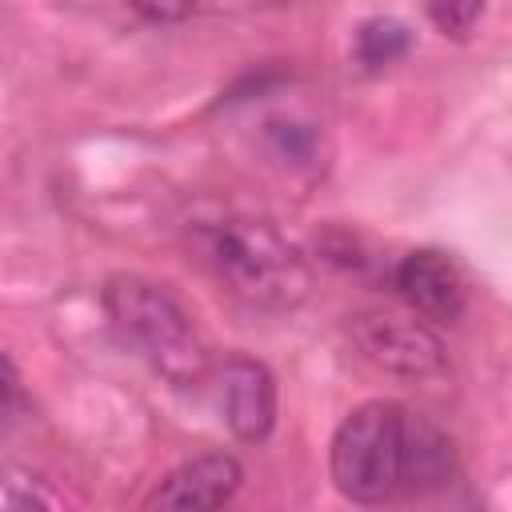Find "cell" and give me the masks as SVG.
<instances>
[{
    "instance_id": "1",
    "label": "cell",
    "mask_w": 512,
    "mask_h": 512,
    "mask_svg": "<svg viewBox=\"0 0 512 512\" xmlns=\"http://www.w3.org/2000/svg\"><path fill=\"white\" fill-rule=\"evenodd\" d=\"M188 244L216 284L256 312H292L312 292V268L300 248L260 216L216 212L192 220Z\"/></svg>"
},
{
    "instance_id": "2",
    "label": "cell",
    "mask_w": 512,
    "mask_h": 512,
    "mask_svg": "<svg viewBox=\"0 0 512 512\" xmlns=\"http://www.w3.org/2000/svg\"><path fill=\"white\" fill-rule=\"evenodd\" d=\"M104 312L124 344L172 388H200L208 376V348L192 324V316L176 304V296L144 276L120 272L104 284Z\"/></svg>"
},
{
    "instance_id": "3",
    "label": "cell",
    "mask_w": 512,
    "mask_h": 512,
    "mask_svg": "<svg viewBox=\"0 0 512 512\" xmlns=\"http://www.w3.org/2000/svg\"><path fill=\"white\" fill-rule=\"evenodd\" d=\"M400 428L404 408L372 400L348 412L332 436V484L352 504H384L400 496Z\"/></svg>"
},
{
    "instance_id": "4",
    "label": "cell",
    "mask_w": 512,
    "mask_h": 512,
    "mask_svg": "<svg viewBox=\"0 0 512 512\" xmlns=\"http://www.w3.org/2000/svg\"><path fill=\"white\" fill-rule=\"evenodd\" d=\"M348 332H352V344L360 348V356L368 364H376L380 372H392V376L424 380V376L444 372V364H448L440 336L416 316L360 312V316H352Z\"/></svg>"
},
{
    "instance_id": "5",
    "label": "cell",
    "mask_w": 512,
    "mask_h": 512,
    "mask_svg": "<svg viewBox=\"0 0 512 512\" xmlns=\"http://www.w3.org/2000/svg\"><path fill=\"white\" fill-rule=\"evenodd\" d=\"M392 288L416 316L436 324H456L468 308V280L460 264L440 248H416L400 256L392 268Z\"/></svg>"
},
{
    "instance_id": "6",
    "label": "cell",
    "mask_w": 512,
    "mask_h": 512,
    "mask_svg": "<svg viewBox=\"0 0 512 512\" xmlns=\"http://www.w3.org/2000/svg\"><path fill=\"white\" fill-rule=\"evenodd\" d=\"M216 392H220L224 424L236 440L244 444L268 440V432L276 428V380L268 364L252 356H228L220 364Z\"/></svg>"
},
{
    "instance_id": "7",
    "label": "cell",
    "mask_w": 512,
    "mask_h": 512,
    "mask_svg": "<svg viewBox=\"0 0 512 512\" xmlns=\"http://www.w3.org/2000/svg\"><path fill=\"white\" fill-rule=\"evenodd\" d=\"M244 480V468L232 452H200L172 468L160 488L144 500V508H164V512H208L224 508Z\"/></svg>"
},
{
    "instance_id": "8",
    "label": "cell",
    "mask_w": 512,
    "mask_h": 512,
    "mask_svg": "<svg viewBox=\"0 0 512 512\" xmlns=\"http://www.w3.org/2000/svg\"><path fill=\"white\" fill-rule=\"evenodd\" d=\"M456 476V444L452 436L428 420L424 412L404 408L400 428V492L404 496H428Z\"/></svg>"
},
{
    "instance_id": "9",
    "label": "cell",
    "mask_w": 512,
    "mask_h": 512,
    "mask_svg": "<svg viewBox=\"0 0 512 512\" xmlns=\"http://www.w3.org/2000/svg\"><path fill=\"white\" fill-rule=\"evenodd\" d=\"M408 48H412V32H408V24L396 20V16H372V20H364V24L356 28V44H352L356 64L368 68V72L396 64Z\"/></svg>"
},
{
    "instance_id": "10",
    "label": "cell",
    "mask_w": 512,
    "mask_h": 512,
    "mask_svg": "<svg viewBox=\"0 0 512 512\" xmlns=\"http://www.w3.org/2000/svg\"><path fill=\"white\" fill-rule=\"evenodd\" d=\"M264 144H268L272 160H280L284 168H316V160H320L316 124H304L296 116H272L264 124Z\"/></svg>"
},
{
    "instance_id": "11",
    "label": "cell",
    "mask_w": 512,
    "mask_h": 512,
    "mask_svg": "<svg viewBox=\"0 0 512 512\" xmlns=\"http://www.w3.org/2000/svg\"><path fill=\"white\" fill-rule=\"evenodd\" d=\"M480 16H484V0H428V20L452 40H464Z\"/></svg>"
},
{
    "instance_id": "12",
    "label": "cell",
    "mask_w": 512,
    "mask_h": 512,
    "mask_svg": "<svg viewBox=\"0 0 512 512\" xmlns=\"http://www.w3.org/2000/svg\"><path fill=\"white\" fill-rule=\"evenodd\" d=\"M56 496L44 488V480L28 472H4L0 476V508H52Z\"/></svg>"
},
{
    "instance_id": "13",
    "label": "cell",
    "mask_w": 512,
    "mask_h": 512,
    "mask_svg": "<svg viewBox=\"0 0 512 512\" xmlns=\"http://www.w3.org/2000/svg\"><path fill=\"white\" fill-rule=\"evenodd\" d=\"M128 8L148 24H180L192 16L196 0H128Z\"/></svg>"
},
{
    "instance_id": "14",
    "label": "cell",
    "mask_w": 512,
    "mask_h": 512,
    "mask_svg": "<svg viewBox=\"0 0 512 512\" xmlns=\"http://www.w3.org/2000/svg\"><path fill=\"white\" fill-rule=\"evenodd\" d=\"M20 404V372H16V364L0 352V412H8V408H16Z\"/></svg>"
}]
</instances>
